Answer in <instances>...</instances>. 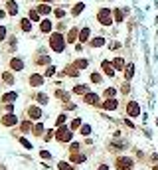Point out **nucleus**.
I'll use <instances>...</instances> for the list:
<instances>
[{"label":"nucleus","mask_w":158,"mask_h":170,"mask_svg":"<svg viewBox=\"0 0 158 170\" xmlns=\"http://www.w3.org/2000/svg\"><path fill=\"white\" fill-rule=\"evenodd\" d=\"M49 45H52L53 52H63L65 49V40L61 34H52L49 36Z\"/></svg>","instance_id":"nucleus-1"},{"label":"nucleus","mask_w":158,"mask_h":170,"mask_svg":"<svg viewBox=\"0 0 158 170\" xmlns=\"http://www.w3.org/2000/svg\"><path fill=\"white\" fill-rule=\"evenodd\" d=\"M56 139L59 140V143H67V140H71L73 139V131L71 128H67V127H57V131H56Z\"/></svg>","instance_id":"nucleus-2"},{"label":"nucleus","mask_w":158,"mask_h":170,"mask_svg":"<svg viewBox=\"0 0 158 170\" xmlns=\"http://www.w3.org/2000/svg\"><path fill=\"white\" fill-rule=\"evenodd\" d=\"M97 18H99V22H101L103 26H111V22H113L109 8H101V10H99V14H97Z\"/></svg>","instance_id":"nucleus-3"},{"label":"nucleus","mask_w":158,"mask_h":170,"mask_svg":"<svg viewBox=\"0 0 158 170\" xmlns=\"http://www.w3.org/2000/svg\"><path fill=\"white\" fill-rule=\"evenodd\" d=\"M132 158H127V156H123V158H119L117 160V168L119 170H131L132 168Z\"/></svg>","instance_id":"nucleus-4"},{"label":"nucleus","mask_w":158,"mask_h":170,"mask_svg":"<svg viewBox=\"0 0 158 170\" xmlns=\"http://www.w3.org/2000/svg\"><path fill=\"white\" fill-rule=\"evenodd\" d=\"M127 113H128V117H138V115H140L138 103H136V101H131V103H128V107H127Z\"/></svg>","instance_id":"nucleus-5"},{"label":"nucleus","mask_w":158,"mask_h":170,"mask_svg":"<svg viewBox=\"0 0 158 170\" xmlns=\"http://www.w3.org/2000/svg\"><path fill=\"white\" fill-rule=\"evenodd\" d=\"M16 123H18V119H16V115H12V113H8V115L2 117V125L4 127H12V125H16Z\"/></svg>","instance_id":"nucleus-6"},{"label":"nucleus","mask_w":158,"mask_h":170,"mask_svg":"<svg viewBox=\"0 0 158 170\" xmlns=\"http://www.w3.org/2000/svg\"><path fill=\"white\" fill-rule=\"evenodd\" d=\"M28 115H30V119L38 121V119H41V109L40 107H30V109H28Z\"/></svg>","instance_id":"nucleus-7"},{"label":"nucleus","mask_w":158,"mask_h":170,"mask_svg":"<svg viewBox=\"0 0 158 170\" xmlns=\"http://www.w3.org/2000/svg\"><path fill=\"white\" fill-rule=\"evenodd\" d=\"M101 67H103V71H105L107 75H115V65L111 63V61H103Z\"/></svg>","instance_id":"nucleus-8"},{"label":"nucleus","mask_w":158,"mask_h":170,"mask_svg":"<svg viewBox=\"0 0 158 170\" xmlns=\"http://www.w3.org/2000/svg\"><path fill=\"white\" fill-rule=\"evenodd\" d=\"M16 99H18V93H16V91H10V93H4L2 95V101L4 103H14Z\"/></svg>","instance_id":"nucleus-9"},{"label":"nucleus","mask_w":158,"mask_h":170,"mask_svg":"<svg viewBox=\"0 0 158 170\" xmlns=\"http://www.w3.org/2000/svg\"><path fill=\"white\" fill-rule=\"evenodd\" d=\"M103 107H105L107 111H115L119 107V103H117V99H107V101L103 103Z\"/></svg>","instance_id":"nucleus-10"},{"label":"nucleus","mask_w":158,"mask_h":170,"mask_svg":"<svg viewBox=\"0 0 158 170\" xmlns=\"http://www.w3.org/2000/svg\"><path fill=\"white\" fill-rule=\"evenodd\" d=\"M10 67L14 69V71H22V69H24V61H22V60H16V57H14V60L10 61Z\"/></svg>","instance_id":"nucleus-11"},{"label":"nucleus","mask_w":158,"mask_h":170,"mask_svg":"<svg viewBox=\"0 0 158 170\" xmlns=\"http://www.w3.org/2000/svg\"><path fill=\"white\" fill-rule=\"evenodd\" d=\"M85 103H89V105H97V103H99L97 93H87L85 95Z\"/></svg>","instance_id":"nucleus-12"},{"label":"nucleus","mask_w":158,"mask_h":170,"mask_svg":"<svg viewBox=\"0 0 158 170\" xmlns=\"http://www.w3.org/2000/svg\"><path fill=\"white\" fill-rule=\"evenodd\" d=\"M30 83L34 85V87H40L41 83H44V77H41V75H36V73H34V75H30Z\"/></svg>","instance_id":"nucleus-13"},{"label":"nucleus","mask_w":158,"mask_h":170,"mask_svg":"<svg viewBox=\"0 0 158 170\" xmlns=\"http://www.w3.org/2000/svg\"><path fill=\"white\" fill-rule=\"evenodd\" d=\"M73 93H77V95H87V93H89V87H87V85H75V87H73Z\"/></svg>","instance_id":"nucleus-14"},{"label":"nucleus","mask_w":158,"mask_h":170,"mask_svg":"<svg viewBox=\"0 0 158 170\" xmlns=\"http://www.w3.org/2000/svg\"><path fill=\"white\" fill-rule=\"evenodd\" d=\"M20 28H22L24 32H32V22H30V18H24L22 24H20Z\"/></svg>","instance_id":"nucleus-15"},{"label":"nucleus","mask_w":158,"mask_h":170,"mask_svg":"<svg viewBox=\"0 0 158 170\" xmlns=\"http://www.w3.org/2000/svg\"><path fill=\"white\" fill-rule=\"evenodd\" d=\"M40 28H41V32H44V34H48V32L52 30V22H49L48 18H45V20H41V26H40Z\"/></svg>","instance_id":"nucleus-16"},{"label":"nucleus","mask_w":158,"mask_h":170,"mask_svg":"<svg viewBox=\"0 0 158 170\" xmlns=\"http://www.w3.org/2000/svg\"><path fill=\"white\" fill-rule=\"evenodd\" d=\"M89 34H91L89 28H83V30L79 32V40H81V42H87V40H89Z\"/></svg>","instance_id":"nucleus-17"},{"label":"nucleus","mask_w":158,"mask_h":170,"mask_svg":"<svg viewBox=\"0 0 158 170\" xmlns=\"http://www.w3.org/2000/svg\"><path fill=\"white\" fill-rule=\"evenodd\" d=\"M77 38H79V30H77V28H73V30L69 32V36H67V42H75Z\"/></svg>","instance_id":"nucleus-18"},{"label":"nucleus","mask_w":158,"mask_h":170,"mask_svg":"<svg viewBox=\"0 0 158 170\" xmlns=\"http://www.w3.org/2000/svg\"><path fill=\"white\" fill-rule=\"evenodd\" d=\"M83 8H85V4H83V2H77L75 6H73V12H71V14H73V16L81 14V12H83Z\"/></svg>","instance_id":"nucleus-19"},{"label":"nucleus","mask_w":158,"mask_h":170,"mask_svg":"<svg viewBox=\"0 0 158 170\" xmlns=\"http://www.w3.org/2000/svg\"><path fill=\"white\" fill-rule=\"evenodd\" d=\"M16 12H18V4H16L14 0H10V2H8V14H16Z\"/></svg>","instance_id":"nucleus-20"},{"label":"nucleus","mask_w":158,"mask_h":170,"mask_svg":"<svg viewBox=\"0 0 158 170\" xmlns=\"http://www.w3.org/2000/svg\"><path fill=\"white\" fill-rule=\"evenodd\" d=\"M132 75H135V65L131 63V65H128L127 69H124V77H127V79H131Z\"/></svg>","instance_id":"nucleus-21"},{"label":"nucleus","mask_w":158,"mask_h":170,"mask_svg":"<svg viewBox=\"0 0 158 170\" xmlns=\"http://www.w3.org/2000/svg\"><path fill=\"white\" fill-rule=\"evenodd\" d=\"M103 44H105V38H95V40H91V45H93V48H101Z\"/></svg>","instance_id":"nucleus-22"},{"label":"nucleus","mask_w":158,"mask_h":170,"mask_svg":"<svg viewBox=\"0 0 158 170\" xmlns=\"http://www.w3.org/2000/svg\"><path fill=\"white\" fill-rule=\"evenodd\" d=\"M65 121H67V115L63 113V115H59V117H57L56 125H57V127H63V125H65Z\"/></svg>","instance_id":"nucleus-23"},{"label":"nucleus","mask_w":158,"mask_h":170,"mask_svg":"<svg viewBox=\"0 0 158 170\" xmlns=\"http://www.w3.org/2000/svg\"><path fill=\"white\" fill-rule=\"evenodd\" d=\"M38 12H40V14H49V12H52V8L45 6V4H40V6H38Z\"/></svg>","instance_id":"nucleus-24"},{"label":"nucleus","mask_w":158,"mask_h":170,"mask_svg":"<svg viewBox=\"0 0 158 170\" xmlns=\"http://www.w3.org/2000/svg\"><path fill=\"white\" fill-rule=\"evenodd\" d=\"M38 101L41 103V105H45V103L49 101V97H48V95H45V93H38Z\"/></svg>","instance_id":"nucleus-25"},{"label":"nucleus","mask_w":158,"mask_h":170,"mask_svg":"<svg viewBox=\"0 0 158 170\" xmlns=\"http://www.w3.org/2000/svg\"><path fill=\"white\" fill-rule=\"evenodd\" d=\"M113 65H115V69H123L124 67V61L120 60V57H117V60L113 61Z\"/></svg>","instance_id":"nucleus-26"},{"label":"nucleus","mask_w":158,"mask_h":170,"mask_svg":"<svg viewBox=\"0 0 158 170\" xmlns=\"http://www.w3.org/2000/svg\"><path fill=\"white\" fill-rule=\"evenodd\" d=\"M71 160H73V162H83V160H85V156H83V154H77V152H73Z\"/></svg>","instance_id":"nucleus-27"},{"label":"nucleus","mask_w":158,"mask_h":170,"mask_svg":"<svg viewBox=\"0 0 158 170\" xmlns=\"http://www.w3.org/2000/svg\"><path fill=\"white\" fill-rule=\"evenodd\" d=\"M30 20L38 22V20H40V12H38V10H30Z\"/></svg>","instance_id":"nucleus-28"},{"label":"nucleus","mask_w":158,"mask_h":170,"mask_svg":"<svg viewBox=\"0 0 158 170\" xmlns=\"http://www.w3.org/2000/svg\"><path fill=\"white\" fill-rule=\"evenodd\" d=\"M57 97H59V99H63V101H67V99H69V95L67 93H65V91H61V89H57Z\"/></svg>","instance_id":"nucleus-29"},{"label":"nucleus","mask_w":158,"mask_h":170,"mask_svg":"<svg viewBox=\"0 0 158 170\" xmlns=\"http://www.w3.org/2000/svg\"><path fill=\"white\" fill-rule=\"evenodd\" d=\"M81 135L89 136V135H91V127H89V125H83V127H81Z\"/></svg>","instance_id":"nucleus-30"},{"label":"nucleus","mask_w":158,"mask_h":170,"mask_svg":"<svg viewBox=\"0 0 158 170\" xmlns=\"http://www.w3.org/2000/svg\"><path fill=\"white\" fill-rule=\"evenodd\" d=\"M115 93H117V91H115V89H113V87H109V89H107V91H105V95H107V99H113V97H115Z\"/></svg>","instance_id":"nucleus-31"},{"label":"nucleus","mask_w":158,"mask_h":170,"mask_svg":"<svg viewBox=\"0 0 158 170\" xmlns=\"http://www.w3.org/2000/svg\"><path fill=\"white\" fill-rule=\"evenodd\" d=\"M59 170H73L71 164H67V162H59V166H57Z\"/></svg>","instance_id":"nucleus-32"},{"label":"nucleus","mask_w":158,"mask_h":170,"mask_svg":"<svg viewBox=\"0 0 158 170\" xmlns=\"http://www.w3.org/2000/svg\"><path fill=\"white\" fill-rule=\"evenodd\" d=\"M81 127V119H73V123H71V131H75V128Z\"/></svg>","instance_id":"nucleus-33"},{"label":"nucleus","mask_w":158,"mask_h":170,"mask_svg":"<svg viewBox=\"0 0 158 170\" xmlns=\"http://www.w3.org/2000/svg\"><path fill=\"white\" fill-rule=\"evenodd\" d=\"M20 140V144H22V146H26V148H32V143L28 139H18Z\"/></svg>","instance_id":"nucleus-34"},{"label":"nucleus","mask_w":158,"mask_h":170,"mask_svg":"<svg viewBox=\"0 0 158 170\" xmlns=\"http://www.w3.org/2000/svg\"><path fill=\"white\" fill-rule=\"evenodd\" d=\"M91 81L93 83H101V75L99 73H91Z\"/></svg>","instance_id":"nucleus-35"},{"label":"nucleus","mask_w":158,"mask_h":170,"mask_svg":"<svg viewBox=\"0 0 158 170\" xmlns=\"http://www.w3.org/2000/svg\"><path fill=\"white\" fill-rule=\"evenodd\" d=\"M75 67H77V69H83V67H87V60H79L77 63H75Z\"/></svg>","instance_id":"nucleus-36"},{"label":"nucleus","mask_w":158,"mask_h":170,"mask_svg":"<svg viewBox=\"0 0 158 170\" xmlns=\"http://www.w3.org/2000/svg\"><path fill=\"white\" fill-rule=\"evenodd\" d=\"M115 20H117V22H123V10H115Z\"/></svg>","instance_id":"nucleus-37"},{"label":"nucleus","mask_w":158,"mask_h":170,"mask_svg":"<svg viewBox=\"0 0 158 170\" xmlns=\"http://www.w3.org/2000/svg\"><path fill=\"white\" fill-rule=\"evenodd\" d=\"M53 73H56V67H52V65H49V67L45 69V77H52Z\"/></svg>","instance_id":"nucleus-38"},{"label":"nucleus","mask_w":158,"mask_h":170,"mask_svg":"<svg viewBox=\"0 0 158 170\" xmlns=\"http://www.w3.org/2000/svg\"><path fill=\"white\" fill-rule=\"evenodd\" d=\"M34 131H36V135H41V131H44V125H41V123H38V125L34 127Z\"/></svg>","instance_id":"nucleus-39"},{"label":"nucleus","mask_w":158,"mask_h":170,"mask_svg":"<svg viewBox=\"0 0 158 170\" xmlns=\"http://www.w3.org/2000/svg\"><path fill=\"white\" fill-rule=\"evenodd\" d=\"M4 81H6V83H14V79H12V75H10V73H4Z\"/></svg>","instance_id":"nucleus-40"},{"label":"nucleus","mask_w":158,"mask_h":170,"mask_svg":"<svg viewBox=\"0 0 158 170\" xmlns=\"http://www.w3.org/2000/svg\"><path fill=\"white\" fill-rule=\"evenodd\" d=\"M4 38H6V28H4V26H0V42H2Z\"/></svg>","instance_id":"nucleus-41"},{"label":"nucleus","mask_w":158,"mask_h":170,"mask_svg":"<svg viewBox=\"0 0 158 170\" xmlns=\"http://www.w3.org/2000/svg\"><path fill=\"white\" fill-rule=\"evenodd\" d=\"M56 16H57V18H63V16H65V10H61V8H57V10H56Z\"/></svg>","instance_id":"nucleus-42"},{"label":"nucleus","mask_w":158,"mask_h":170,"mask_svg":"<svg viewBox=\"0 0 158 170\" xmlns=\"http://www.w3.org/2000/svg\"><path fill=\"white\" fill-rule=\"evenodd\" d=\"M30 127H32L30 123H22V131H24V132H28V131H30Z\"/></svg>","instance_id":"nucleus-43"},{"label":"nucleus","mask_w":158,"mask_h":170,"mask_svg":"<svg viewBox=\"0 0 158 170\" xmlns=\"http://www.w3.org/2000/svg\"><path fill=\"white\" fill-rule=\"evenodd\" d=\"M41 158H48L49 160V158H52V154H49L48 150H41Z\"/></svg>","instance_id":"nucleus-44"},{"label":"nucleus","mask_w":158,"mask_h":170,"mask_svg":"<svg viewBox=\"0 0 158 170\" xmlns=\"http://www.w3.org/2000/svg\"><path fill=\"white\" fill-rule=\"evenodd\" d=\"M52 136H53V131H48V132H45V136H44V139H45V140H49Z\"/></svg>","instance_id":"nucleus-45"},{"label":"nucleus","mask_w":158,"mask_h":170,"mask_svg":"<svg viewBox=\"0 0 158 170\" xmlns=\"http://www.w3.org/2000/svg\"><path fill=\"white\" fill-rule=\"evenodd\" d=\"M99 170H109V166H107V164H103V166L99 168Z\"/></svg>","instance_id":"nucleus-46"},{"label":"nucleus","mask_w":158,"mask_h":170,"mask_svg":"<svg viewBox=\"0 0 158 170\" xmlns=\"http://www.w3.org/2000/svg\"><path fill=\"white\" fill-rule=\"evenodd\" d=\"M4 14H6V12H4V10H0V20L4 18Z\"/></svg>","instance_id":"nucleus-47"},{"label":"nucleus","mask_w":158,"mask_h":170,"mask_svg":"<svg viewBox=\"0 0 158 170\" xmlns=\"http://www.w3.org/2000/svg\"><path fill=\"white\" fill-rule=\"evenodd\" d=\"M154 170H158V166H154Z\"/></svg>","instance_id":"nucleus-48"},{"label":"nucleus","mask_w":158,"mask_h":170,"mask_svg":"<svg viewBox=\"0 0 158 170\" xmlns=\"http://www.w3.org/2000/svg\"><path fill=\"white\" fill-rule=\"evenodd\" d=\"M48 2H52V0H48Z\"/></svg>","instance_id":"nucleus-49"},{"label":"nucleus","mask_w":158,"mask_h":170,"mask_svg":"<svg viewBox=\"0 0 158 170\" xmlns=\"http://www.w3.org/2000/svg\"><path fill=\"white\" fill-rule=\"evenodd\" d=\"M79 2H83V0H79Z\"/></svg>","instance_id":"nucleus-50"}]
</instances>
